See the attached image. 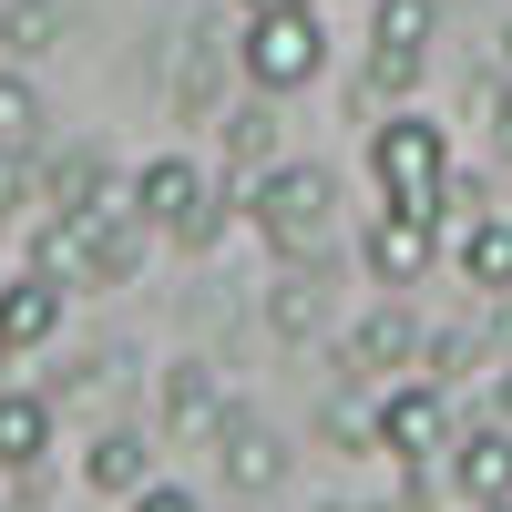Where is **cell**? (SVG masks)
<instances>
[{
  "label": "cell",
  "instance_id": "obj_1",
  "mask_svg": "<svg viewBox=\"0 0 512 512\" xmlns=\"http://www.w3.org/2000/svg\"><path fill=\"white\" fill-rule=\"evenodd\" d=\"M123 205L144 216V236L205 256V246H226V226H236L246 195H236V185H205V164H185V154H154V164L123 175Z\"/></svg>",
  "mask_w": 512,
  "mask_h": 512
},
{
  "label": "cell",
  "instance_id": "obj_2",
  "mask_svg": "<svg viewBox=\"0 0 512 512\" xmlns=\"http://www.w3.org/2000/svg\"><path fill=\"white\" fill-rule=\"evenodd\" d=\"M134 256H144V216H134V205H103V216H62V205H52L41 236H31V267L52 287H123Z\"/></svg>",
  "mask_w": 512,
  "mask_h": 512
},
{
  "label": "cell",
  "instance_id": "obj_3",
  "mask_svg": "<svg viewBox=\"0 0 512 512\" xmlns=\"http://www.w3.org/2000/svg\"><path fill=\"white\" fill-rule=\"evenodd\" d=\"M246 226L277 256H338V175L328 164H267L246 185Z\"/></svg>",
  "mask_w": 512,
  "mask_h": 512
},
{
  "label": "cell",
  "instance_id": "obj_4",
  "mask_svg": "<svg viewBox=\"0 0 512 512\" xmlns=\"http://www.w3.org/2000/svg\"><path fill=\"white\" fill-rule=\"evenodd\" d=\"M236 62L256 93H308V82L328 72V11L318 0H287V11H246V41Z\"/></svg>",
  "mask_w": 512,
  "mask_h": 512
},
{
  "label": "cell",
  "instance_id": "obj_5",
  "mask_svg": "<svg viewBox=\"0 0 512 512\" xmlns=\"http://www.w3.org/2000/svg\"><path fill=\"white\" fill-rule=\"evenodd\" d=\"M369 175H379V205H431L441 216V185H451V134L431 113H390L369 134Z\"/></svg>",
  "mask_w": 512,
  "mask_h": 512
},
{
  "label": "cell",
  "instance_id": "obj_6",
  "mask_svg": "<svg viewBox=\"0 0 512 512\" xmlns=\"http://www.w3.org/2000/svg\"><path fill=\"white\" fill-rule=\"evenodd\" d=\"M369 441L390 451V461H431V451H451V390H441V379H420V369H400V379H379V410H369Z\"/></svg>",
  "mask_w": 512,
  "mask_h": 512
},
{
  "label": "cell",
  "instance_id": "obj_7",
  "mask_svg": "<svg viewBox=\"0 0 512 512\" xmlns=\"http://www.w3.org/2000/svg\"><path fill=\"white\" fill-rule=\"evenodd\" d=\"M431 31H441L431 0H379V21H369V103H410L420 62H431Z\"/></svg>",
  "mask_w": 512,
  "mask_h": 512
},
{
  "label": "cell",
  "instance_id": "obj_8",
  "mask_svg": "<svg viewBox=\"0 0 512 512\" xmlns=\"http://www.w3.org/2000/svg\"><path fill=\"white\" fill-rule=\"evenodd\" d=\"M420 349H431V328H420L400 297H390V308H369L349 338H338V379H349V390H379V379L420 369Z\"/></svg>",
  "mask_w": 512,
  "mask_h": 512
},
{
  "label": "cell",
  "instance_id": "obj_9",
  "mask_svg": "<svg viewBox=\"0 0 512 512\" xmlns=\"http://www.w3.org/2000/svg\"><path fill=\"white\" fill-rule=\"evenodd\" d=\"M359 267L379 287H420L441 267V216H431V205H379V226L359 236Z\"/></svg>",
  "mask_w": 512,
  "mask_h": 512
},
{
  "label": "cell",
  "instance_id": "obj_10",
  "mask_svg": "<svg viewBox=\"0 0 512 512\" xmlns=\"http://www.w3.org/2000/svg\"><path fill=\"white\" fill-rule=\"evenodd\" d=\"M267 328L277 338H328V256H277V287H267Z\"/></svg>",
  "mask_w": 512,
  "mask_h": 512
},
{
  "label": "cell",
  "instance_id": "obj_11",
  "mask_svg": "<svg viewBox=\"0 0 512 512\" xmlns=\"http://www.w3.org/2000/svg\"><path fill=\"white\" fill-rule=\"evenodd\" d=\"M154 420H164V441H195V431H216L226 420V390H216V369L205 359H175L154 379Z\"/></svg>",
  "mask_w": 512,
  "mask_h": 512
},
{
  "label": "cell",
  "instance_id": "obj_12",
  "mask_svg": "<svg viewBox=\"0 0 512 512\" xmlns=\"http://www.w3.org/2000/svg\"><path fill=\"white\" fill-rule=\"evenodd\" d=\"M216 461H226L236 492H277V482H287V441L267 431V420H246V410L216 420Z\"/></svg>",
  "mask_w": 512,
  "mask_h": 512
},
{
  "label": "cell",
  "instance_id": "obj_13",
  "mask_svg": "<svg viewBox=\"0 0 512 512\" xmlns=\"http://www.w3.org/2000/svg\"><path fill=\"white\" fill-rule=\"evenodd\" d=\"M62 297H72V287H52L41 267H31V277H0V349H11V359L41 349V338L62 328Z\"/></svg>",
  "mask_w": 512,
  "mask_h": 512
},
{
  "label": "cell",
  "instance_id": "obj_14",
  "mask_svg": "<svg viewBox=\"0 0 512 512\" xmlns=\"http://www.w3.org/2000/svg\"><path fill=\"white\" fill-rule=\"evenodd\" d=\"M451 492L461 502H512V431H492V420L461 431L451 441Z\"/></svg>",
  "mask_w": 512,
  "mask_h": 512
},
{
  "label": "cell",
  "instance_id": "obj_15",
  "mask_svg": "<svg viewBox=\"0 0 512 512\" xmlns=\"http://www.w3.org/2000/svg\"><path fill=\"white\" fill-rule=\"evenodd\" d=\"M451 267L472 277L482 297H502V287H512V216H492V205H482V216H461V246H451Z\"/></svg>",
  "mask_w": 512,
  "mask_h": 512
},
{
  "label": "cell",
  "instance_id": "obj_16",
  "mask_svg": "<svg viewBox=\"0 0 512 512\" xmlns=\"http://www.w3.org/2000/svg\"><path fill=\"white\" fill-rule=\"evenodd\" d=\"M41 185H52V205L62 216H103V205H123V175L82 144V154H62V164H41Z\"/></svg>",
  "mask_w": 512,
  "mask_h": 512
},
{
  "label": "cell",
  "instance_id": "obj_17",
  "mask_svg": "<svg viewBox=\"0 0 512 512\" xmlns=\"http://www.w3.org/2000/svg\"><path fill=\"white\" fill-rule=\"evenodd\" d=\"M216 134H226V185L246 195V185L277 164V113H267V103H236V113L216 123Z\"/></svg>",
  "mask_w": 512,
  "mask_h": 512
},
{
  "label": "cell",
  "instance_id": "obj_18",
  "mask_svg": "<svg viewBox=\"0 0 512 512\" xmlns=\"http://www.w3.org/2000/svg\"><path fill=\"white\" fill-rule=\"evenodd\" d=\"M82 482L93 492H144L154 482V441L144 431H103L93 451H82Z\"/></svg>",
  "mask_w": 512,
  "mask_h": 512
},
{
  "label": "cell",
  "instance_id": "obj_19",
  "mask_svg": "<svg viewBox=\"0 0 512 512\" xmlns=\"http://www.w3.org/2000/svg\"><path fill=\"white\" fill-rule=\"evenodd\" d=\"M41 451H52V410L31 390H0V472H31Z\"/></svg>",
  "mask_w": 512,
  "mask_h": 512
},
{
  "label": "cell",
  "instance_id": "obj_20",
  "mask_svg": "<svg viewBox=\"0 0 512 512\" xmlns=\"http://www.w3.org/2000/svg\"><path fill=\"white\" fill-rule=\"evenodd\" d=\"M62 21H72L62 0H11V11H0V52H21V62H31V52H52Z\"/></svg>",
  "mask_w": 512,
  "mask_h": 512
},
{
  "label": "cell",
  "instance_id": "obj_21",
  "mask_svg": "<svg viewBox=\"0 0 512 512\" xmlns=\"http://www.w3.org/2000/svg\"><path fill=\"white\" fill-rule=\"evenodd\" d=\"M0 144H41V93L21 72H0Z\"/></svg>",
  "mask_w": 512,
  "mask_h": 512
},
{
  "label": "cell",
  "instance_id": "obj_22",
  "mask_svg": "<svg viewBox=\"0 0 512 512\" xmlns=\"http://www.w3.org/2000/svg\"><path fill=\"white\" fill-rule=\"evenodd\" d=\"M31 195H41V164H31V144H0V226H11Z\"/></svg>",
  "mask_w": 512,
  "mask_h": 512
},
{
  "label": "cell",
  "instance_id": "obj_23",
  "mask_svg": "<svg viewBox=\"0 0 512 512\" xmlns=\"http://www.w3.org/2000/svg\"><path fill=\"white\" fill-rule=\"evenodd\" d=\"M482 205H492V175H461V164H451V185H441V216H482Z\"/></svg>",
  "mask_w": 512,
  "mask_h": 512
},
{
  "label": "cell",
  "instance_id": "obj_24",
  "mask_svg": "<svg viewBox=\"0 0 512 512\" xmlns=\"http://www.w3.org/2000/svg\"><path fill=\"white\" fill-rule=\"evenodd\" d=\"M492 379V390H482V420H492V431H512V369H482Z\"/></svg>",
  "mask_w": 512,
  "mask_h": 512
},
{
  "label": "cell",
  "instance_id": "obj_25",
  "mask_svg": "<svg viewBox=\"0 0 512 512\" xmlns=\"http://www.w3.org/2000/svg\"><path fill=\"white\" fill-rule=\"evenodd\" d=\"M134 512H195V492H175V482H144V492H134Z\"/></svg>",
  "mask_w": 512,
  "mask_h": 512
},
{
  "label": "cell",
  "instance_id": "obj_26",
  "mask_svg": "<svg viewBox=\"0 0 512 512\" xmlns=\"http://www.w3.org/2000/svg\"><path fill=\"white\" fill-rule=\"evenodd\" d=\"M236 11H287V0H236Z\"/></svg>",
  "mask_w": 512,
  "mask_h": 512
},
{
  "label": "cell",
  "instance_id": "obj_27",
  "mask_svg": "<svg viewBox=\"0 0 512 512\" xmlns=\"http://www.w3.org/2000/svg\"><path fill=\"white\" fill-rule=\"evenodd\" d=\"M492 308H502V328H512V287H502V297H492Z\"/></svg>",
  "mask_w": 512,
  "mask_h": 512
},
{
  "label": "cell",
  "instance_id": "obj_28",
  "mask_svg": "<svg viewBox=\"0 0 512 512\" xmlns=\"http://www.w3.org/2000/svg\"><path fill=\"white\" fill-rule=\"evenodd\" d=\"M502 72H512V31H502Z\"/></svg>",
  "mask_w": 512,
  "mask_h": 512
},
{
  "label": "cell",
  "instance_id": "obj_29",
  "mask_svg": "<svg viewBox=\"0 0 512 512\" xmlns=\"http://www.w3.org/2000/svg\"><path fill=\"white\" fill-rule=\"evenodd\" d=\"M472 512H512V502H472Z\"/></svg>",
  "mask_w": 512,
  "mask_h": 512
}]
</instances>
